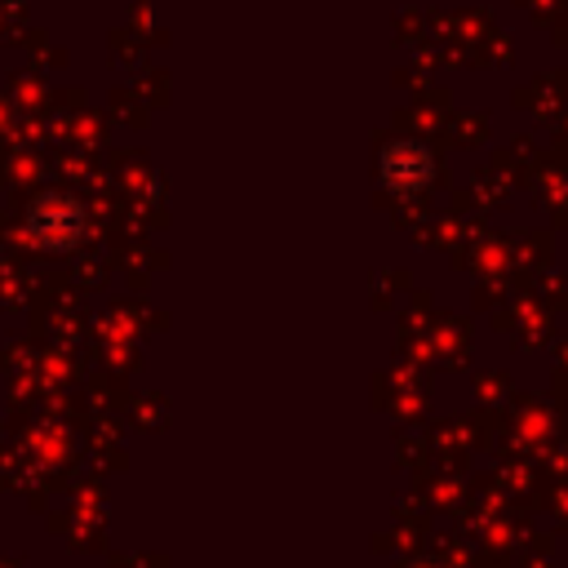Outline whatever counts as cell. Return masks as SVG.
<instances>
[{
    "instance_id": "6da1fadb",
    "label": "cell",
    "mask_w": 568,
    "mask_h": 568,
    "mask_svg": "<svg viewBox=\"0 0 568 568\" xmlns=\"http://www.w3.org/2000/svg\"><path fill=\"white\" fill-rule=\"evenodd\" d=\"M27 240L40 244V248H53V253H67L84 240V204L75 195H62V191H44L27 204Z\"/></svg>"
},
{
    "instance_id": "7a4b0ae2",
    "label": "cell",
    "mask_w": 568,
    "mask_h": 568,
    "mask_svg": "<svg viewBox=\"0 0 568 568\" xmlns=\"http://www.w3.org/2000/svg\"><path fill=\"white\" fill-rule=\"evenodd\" d=\"M377 173H382V182H386L395 195H417V191L430 186V178H435V160H430V151H426L422 142L399 138V142H390V146L382 151Z\"/></svg>"
}]
</instances>
